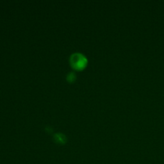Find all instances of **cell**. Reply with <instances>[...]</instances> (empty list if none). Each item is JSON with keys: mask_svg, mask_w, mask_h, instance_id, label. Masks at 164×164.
I'll return each instance as SVG.
<instances>
[{"mask_svg": "<svg viewBox=\"0 0 164 164\" xmlns=\"http://www.w3.org/2000/svg\"><path fill=\"white\" fill-rule=\"evenodd\" d=\"M71 64L72 67L75 69L81 70L85 67L87 60L84 56L76 53L71 57Z\"/></svg>", "mask_w": 164, "mask_h": 164, "instance_id": "6da1fadb", "label": "cell"}]
</instances>
